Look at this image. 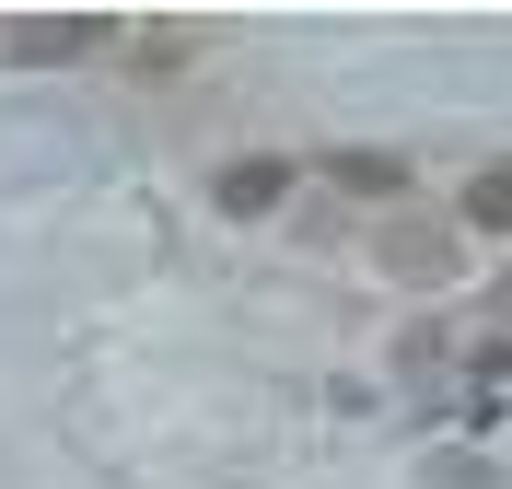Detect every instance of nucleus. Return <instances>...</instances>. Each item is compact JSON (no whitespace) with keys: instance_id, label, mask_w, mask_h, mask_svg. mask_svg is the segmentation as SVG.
I'll return each instance as SVG.
<instances>
[{"instance_id":"nucleus-1","label":"nucleus","mask_w":512,"mask_h":489,"mask_svg":"<svg viewBox=\"0 0 512 489\" xmlns=\"http://www.w3.org/2000/svg\"><path fill=\"white\" fill-rule=\"evenodd\" d=\"M94 35H105V12H59V24H24V35H12V59H82Z\"/></svg>"},{"instance_id":"nucleus-2","label":"nucleus","mask_w":512,"mask_h":489,"mask_svg":"<svg viewBox=\"0 0 512 489\" xmlns=\"http://www.w3.org/2000/svg\"><path fill=\"white\" fill-rule=\"evenodd\" d=\"M326 175H338V187H361V198H408V163H396V152H338Z\"/></svg>"},{"instance_id":"nucleus-3","label":"nucleus","mask_w":512,"mask_h":489,"mask_svg":"<svg viewBox=\"0 0 512 489\" xmlns=\"http://www.w3.org/2000/svg\"><path fill=\"white\" fill-rule=\"evenodd\" d=\"M280 187H291V163H233V175H222L210 198H222V210H268Z\"/></svg>"},{"instance_id":"nucleus-4","label":"nucleus","mask_w":512,"mask_h":489,"mask_svg":"<svg viewBox=\"0 0 512 489\" xmlns=\"http://www.w3.org/2000/svg\"><path fill=\"white\" fill-rule=\"evenodd\" d=\"M466 222H478V233H512V163H478V187H466Z\"/></svg>"}]
</instances>
